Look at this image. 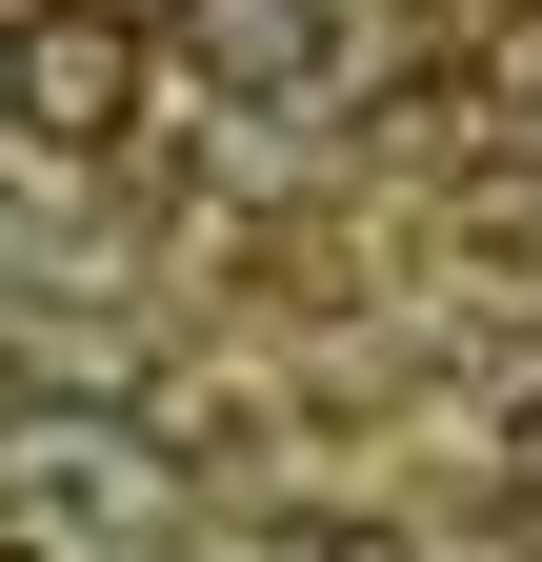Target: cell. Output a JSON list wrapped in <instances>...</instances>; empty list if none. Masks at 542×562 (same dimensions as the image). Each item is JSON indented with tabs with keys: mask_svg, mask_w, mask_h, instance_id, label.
Listing matches in <instances>:
<instances>
[{
	"mask_svg": "<svg viewBox=\"0 0 542 562\" xmlns=\"http://www.w3.org/2000/svg\"><path fill=\"white\" fill-rule=\"evenodd\" d=\"M0 522L21 542H121V522H161V462L121 422H81V402H21L0 422Z\"/></svg>",
	"mask_w": 542,
	"mask_h": 562,
	"instance_id": "1",
	"label": "cell"
},
{
	"mask_svg": "<svg viewBox=\"0 0 542 562\" xmlns=\"http://www.w3.org/2000/svg\"><path fill=\"white\" fill-rule=\"evenodd\" d=\"M181 81L241 121H302L342 81V0H181Z\"/></svg>",
	"mask_w": 542,
	"mask_h": 562,
	"instance_id": "2",
	"label": "cell"
},
{
	"mask_svg": "<svg viewBox=\"0 0 542 562\" xmlns=\"http://www.w3.org/2000/svg\"><path fill=\"white\" fill-rule=\"evenodd\" d=\"M121 101H142L121 0H41L21 21V140H121Z\"/></svg>",
	"mask_w": 542,
	"mask_h": 562,
	"instance_id": "3",
	"label": "cell"
},
{
	"mask_svg": "<svg viewBox=\"0 0 542 562\" xmlns=\"http://www.w3.org/2000/svg\"><path fill=\"white\" fill-rule=\"evenodd\" d=\"M442 241L483 261V281H522V302H542V161H483V181L442 201Z\"/></svg>",
	"mask_w": 542,
	"mask_h": 562,
	"instance_id": "4",
	"label": "cell"
},
{
	"mask_svg": "<svg viewBox=\"0 0 542 562\" xmlns=\"http://www.w3.org/2000/svg\"><path fill=\"white\" fill-rule=\"evenodd\" d=\"M483 101H503V121H542V0H522L503 41H483Z\"/></svg>",
	"mask_w": 542,
	"mask_h": 562,
	"instance_id": "5",
	"label": "cell"
},
{
	"mask_svg": "<svg viewBox=\"0 0 542 562\" xmlns=\"http://www.w3.org/2000/svg\"><path fill=\"white\" fill-rule=\"evenodd\" d=\"M503 503L542 522V402H503Z\"/></svg>",
	"mask_w": 542,
	"mask_h": 562,
	"instance_id": "6",
	"label": "cell"
},
{
	"mask_svg": "<svg viewBox=\"0 0 542 562\" xmlns=\"http://www.w3.org/2000/svg\"><path fill=\"white\" fill-rule=\"evenodd\" d=\"M0 140H21V21H0Z\"/></svg>",
	"mask_w": 542,
	"mask_h": 562,
	"instance_id": "7",
	"label": "cell"
},
{
	"mask_svg": "<svg viewBox=\"0 0 542 562\" xmlns=\"http://www.w3.org/2000/svg\"><path fill=\"white\" fill-rule=\"evenodd\" d=\"M121 21H142V0H121Z\"/></svg>",
	"mask_w": 542,
	"mask_h": 562,
	"instance_id": "8",
	"label": "cell"
}]
</instances>
